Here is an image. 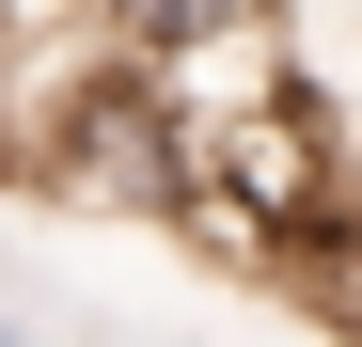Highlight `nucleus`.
<instances>
[{
    "instance_id": "obj_1",
    "label": "nucleus",
    "mask_w": 362,
    "mask_h": 347,
    "mask_svg": "<svg viewBox=\"0 0 362 347\" xmlns=\"http://www.w3.org/2000/svg\"><path fill=\"white\" fill-rule=\"evenodd\" d=\"M236 16H284V0H95V32L127 47V64H158V47H205Z\"/></svg>"
}]
</instances>
